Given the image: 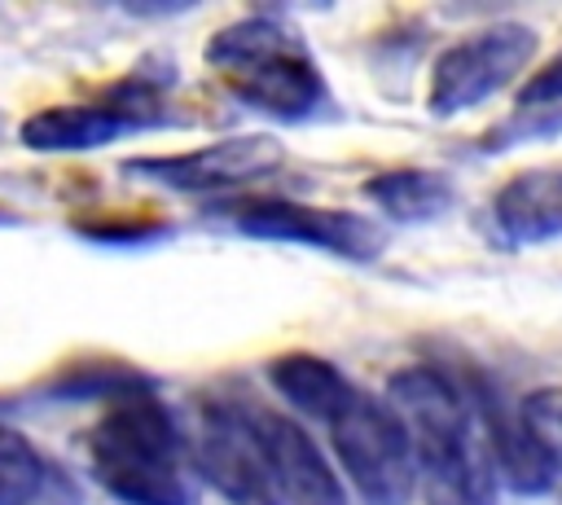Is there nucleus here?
I'll use <instances>...</instances> for the list:
<instances>
[{"label":"nucleus","instance_id":"7ed1b4c3","mask_svg":"<svg viewBox=\"0 0 562 505\" xmlns=\"http://www.w3.org/2000/svg\"><path fill=\"white\" fill-rule=\"evenodd\" d=\"M206 66L224 75L228 92L272 119L299 123L329 105V88L321 79L307 44L281 26L277 18H237L220 26L206 48Z\"/></svg>","mask_w":562,"mask_h":505},{"label":"nucleus","instance_id":"9b49d317","mask_svg":"<svg viewBox=\"0 0 562 505\" xmlns=\"http://www.w3.org/2000/svg\"><path fill=\"white\" fill-rule=\"evenodd\" d=\"M492 228L509 246H540L562 237V162L527 167L492 193Z\"/></svg>","mask_w":562,"mask_h":505},{"label":"nucleus","instance_id":"423d86ee","mask_svg":"<svg viewBox=\"0 0 562 505\" xmlns=\"http://www.w3.org/2000/svg\"><path fill=\"white\" fill-rule=\"evenodd\" d=\"M184 461L228 505H281L246 404L202 400L184 430Z\"/></svg>","mask_w":562,"mask_h":505},{"label":"nucleus","instance_id":"9d476101","mask_svg":"<svg viewBox=\"0 0 562 505\" xmlns=\"http://www.w3.org/2000/svg\"><path fill=\"white\" fill-rule=\"evenodd\" d=\"M474 413H479L496 479H505L518 496H544L553 487L558 470H553L549 452L540 448V439L531 435L522 408L501 400L496 391H474Z\"/></svg>","mask_w":562,"mask_h":505},{"label":"nucleus","instance_id":"f3484780","mask_svg":"<svg viewBox=\"0 0 562 505\" xmlns=\"http://www.w3.org/2000/svg\"><path fill=\"white\" fill-rule=\"evenodd\" d=\"M553 105H562V48L518 88V110H553Z\"/></svg>","mask_w":562,"mask_h":505},{"label":"nucleus","instance_id":"dca6fc26","mask_svg":"<svg viewBox=\"0 0 562 505\" xmlns=\"http://www.w3.org/2000/svg\"><path fill=\"white\" fill-rule=\"evenodd\" d=\"M522 417L531 426V435L540 439V448L549 452L553 470L562 474V386H544V391H531L522 404Z\"/></svg>","mask_w":562,"mask_h":505},{"label":"nucleus","instance_id":"f257e3e1","mask_svg":"<svg viewBox=\"0 0 562 505\" xmlns=\"http://www.w3.org/2000/svg\"><path fill=\"white\" fill-rule=\"evenodd\" d=\"M386 404L408 435L426 505H496V470L465 386L435 364H408L391 373Z\"/></svg>","mask_w":562,"mask_h":505},{"label":"nucleus","instance_id":"2eb2a0df","mask_svg":"<svg viewBox=\"0 0 562 505\" xmlns=\"http://www.w3.org/2000/svg\"><path fill=\"white\" fill-rule=\"evenodd\" d=\"M360 189L378 211H386L400 224L439 220L457 198L452 180L443 171H430V167H391V171L369 176Z\"/></svg>","mask_w":562,"mask_h":505},{"label":"nucleus","instance_id":"20e7f679","mask_svg":"<svg viewBox=\"0 0 562 505\" xmlns=\"http://www.w3.org/2000/svg\"><path fill=\"white\" fill-rule=\"evenodd\" d=\"M540 35L527 22H492L448 44L430 66L426 105L435 119H457L509 88L536 57Z\"/></svg>","mask_w":562,"mask_h":505},{"label":"nucleus","instance_id":"6e6552de","mask_svg":"<svg viewBox=\"0 0 562 505\" xmlns=\"http://www.w3.org/2000/svg\"><path fill=\"white\" fill-rule=\"evenodd\" d=\"M233 224L246 237L263 242H299L329 250L338 259H378L386 250V228L360 211L347 206H307V202H285V198H259V202H237Z\"/></svg>","mask_w":562,"mask_h":505},{"label":"nucleus","instance_id":"f8f14e48","mask_svg":"<svg viewBox=\"0 0 562 505\" xmlns=\"http://www.w3.org/2000/svg\"><path fill=\"white\" fill-rule=\"evenodd\" d=\"M127 132H136V123L101 97V101H75V105H44V110L26 114L18 136L35 154H83V149H101V145L119 141Z\"/></svg>","mask_w":562,"mask_h":505},{"label":"nucleus","instance_id":"4468645a","mask_svg":"<svg viewBox=\"0 0 562 505\" xmlns=\"http://www.w3.org/2000/svg\"><path fill=\"white\" fill-rule=\"evenodd\" d=\"M0 505H79L75 479L18 426L0 422Z\"/></svg>","mask_w":562,"mask_h":505},{"label":"nucleus","instance_id":"0eeeda50","mask_svg":"<svg viewBox=\"0 0 562 505\" xmlns=\"http://www.w3.org/2000/svg\"><path fill=\"white\" fill-rule=\"evenodd\" d=\"M281 162H285V145L277 136L241 132V136H224L180 154H136L123 162V171L176 193H228V189L268 180Z\"/></svg>","mask_w":562,"mask_h":505},{"label":"nucleus","instance_id":"1a4fd4ad","mask_svg":"<svg viewBox=\"0 0 562 505\" xmlns=\"http://www.w3.org/2000/svg\"><path fill=\"white\" fill-rule=\"evenodd\" d=\"M268 474L277 483L281 505H347V492L334 474V465L325 461V452L316 448V439L281 413L268 408H250Z\"/></svg>","mask_w":562,"mask_h":505},{"label":"nucleus","instance_id":"39448f33","mask_svg":"<svg viewBox=\"0 0 562 505\" xmlns=\"http://www.w3.org/2000/svg\"><path fill=\"white\" fill-rule=\"evenodd\" d=\"M329 444L369 505H404L413 496V448L386 400L356 391L329 422Z\"/></svg>","mask_w":562,"mask_h":505},{"label":"nucleus","instance_id":"f03ea898","mask_svg":"<svg viewBox=\"0 0 562 505\" xmlns=\"http://www.w3.org/2000/svg\"><path fill=\"white\" fill-rule=\"evenodd\" d=\"M92 479L123 505H189L184 430L149 395L132 391L83 435Z\"/></svg>","mask_w":562,"mask_h":505},{"label":"nucleus","instance_id":"ddd939ff","mask_svg":"<svg viewBox=\"0 0 562 505\" xmlns=\"http://www.w3.org/2000/svg\"><path fill=\"white\" fill-rule=\"evenodd\" d=\"M268 382L272 391L303 417H316V422H334L347 400L360 391L334 360L325 356H312V351H281L272 364H268Z\"/></svg>","mask_w":562,"mask_h":505}]
</instances>
